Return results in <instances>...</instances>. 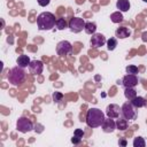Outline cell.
Returning a JSON list of instances; mask_svg holds the SVG:
<instances>
[{"instance_id":"1","label":"cell","mask_w":147,"mask_h":147,"mask_svg":"<svg viewBox=\"0 0 147 147\" xmlns=\"http://www.w3.org/2000/svg\"><path fill=\"white\" fill-rule=\"evenodd\" d=\"M105 118L106 117H105V114L102 113V110H100L99 108H91L86 113L85 122L90 127H99L102 125Z\"/></svg>"},{"instance_id":"2","label":"cell","mask_w":147,"mask_h":147,"mask_svg":"<svg viewBox=\"0 0 147 147\" xmlns=\"http://www.w3.org/2000/svg\"><path fill=\"white\" fill-rule=\"evenodd\" d=\"M56 24L55 15L51 11L40 13L37 17V25L39 30H52Z\"/></svg>"},{"instance_id":"3","label":"cell","mask_w":147,"mask_h":147,"mask_svg":"<svg viewBox=\"0 0 147 147\" xmlns=\"http://www.w3.org/2000/svg\"><path fill=\"white\" fill-rule=\"evenodd\" d=\"M25 80V71L24 68L17 65L9 70L8 74V82L13 85H20Z\"/></svg>"},{"instance_id":"4","label":"cell","mask_w":147,"mask_h":147,"mask_svg":"<svg viewBox=\"0 0 147 147\" xmlns=\"http://www.w3.org/2000/svg\"><path fill=\"white\" fill-rule=\"evenodd\" d=\"M121 113H122L123 118L126 119L127 122L137 118V110H136V107L131 103V101L123 103V106L121 107Z\"/></svg>"},{"instance_id":"5","label":"cell","mask_w":147,"mask_h":147,"mask_svg":"<svg viewBox=\"0 0 147 147\" xmlns=\"http://www.w3.org/2000/svg\"><path fill=\"white\" fill-rule=\"evenodd\" d=\"M85 24L86 22L84 21V18L80 17H72L69 21V29L71 32L74 33H79L80 31H83V29H85Z\"/></svg>"},{"instance_id":"6","label":"cell","mask_w":147,"mask_h":147,"mask_svg":"<svg viewBox=\"0 0 147 147\" xmlns=\"http://www.w3.org/2000/svg\"><path fill=\"white\" fill-rule=\"evenodd\" d=\"M16 129L22 133H26L33 130V123L26 117H20L16 122Z\"/></svg>"},{"instance_id":"7","label":"cell","mask_w":147,"mask_h":147,"mask_svg":"<svg viewBox=\"0 0 147 147\" xmlns=\"http://www.w3.org/2000/svg\"><path fill=\"white\" fill-rule=\"evenodd\" d=\"M71 52H72V46L67 40H62L56 45V53L60 56H65V55L70 54Z\"/></svg>"},{"instance_id":"8","label":"cell","mask_w":147,"mask_h":147,"mask_svg":"<svg viewBox=\"0 0 147 147\" xmlns=\"http://www.w3.org/2000/svg\"><path fill=\"white\" fill-rule=\"evenodd\" d=\"M106 42H107L106 37H105L103 34L96 33V32H95L94 34H92V37H91V39H90V44H91V46L94 47V48L101 47V46H103Z\"/></svg>"},{"instance_id":"9","label":"cell","mask_w":147,"mask_h":147,"mask_svg":"<svg viewBox=\"0 0 147 147\" xmlns=\"http://www.w3.org/2000/svg\"><path fill=\"white\" fill-rule=\"evenodd\" d=\"M121 108L118 105H115V103H110L107 106L106 108V115L107 117L109 118H118L119 115H121Z\"/></svg>"},{"instance_id":"10","label":"cell","mask_w":147,"mask_h":147,"mask_svg":"<svg viewBox=\"0 0 147 147\" xmlns=\"http://www.w3.org/2000/svg\"><path fill=\"white\" fill-rule=\"evenodd\" d=\"M139 78L137 77V75H125L122 79V84L124 85V87H134L138 85Z\"/></svg>"},{"instance_id":"11","label":"cell","mask_w":147,"mask_h":147,"mask_svg":"<svg viewBox=\"0 0 147 147\" xmlns=\"http://www.w3.org/2000/svg\"><path fill=\"white\" fill-rule=\"evenodd\" d=\"M29 70L32 75H40L44 70V63L40 60H33L29 65Z\"/></svg>"},{"instance_id":"12","label":"cell","mask_w":147,"mask_h":147,"mask_svg":"<svg viewBox=\"0 0 147 147\" xmlns=\"http://www.w3.org/2000/svg\"><path fill=\"white\" fill-rule=\"evenodd\" d=\"M102 130L103 132L106 133H110V132H114L115 129H116V123L114 122V118H105L103 123H102Z\"/></svg>"},{"instance_id":"13","label":"cell","mask_w":147,"mask_h":147,"mask_svg":"<svg viewBox=\"0 0 147 147\" xmlns=\"http://www.w3.org/2000/svg\"><path fill=\"white\" fill-rule=\"evenodd\" d=\"M131 34V31L126 28V26H119L116 29L115 31V36L118 38V39H125L127 37H130Z\"/></svg>"},{"instance_id":"14","label":"cell","mask_w":147,"mask_h":147,"mask_svg":"<svg viewBox=\"0 0 147 147\" xmlns=\"http://www.w3.org/2000/svg\"><path fill=\"white\" fill-rule=\"evenodd\" d=\"M16 62H17V65H20V67H22V68H26V67L30 65L31 60H30V57H29L28 55L22 54V55H20V56L17 57Z\"/></svg>"},{"instance_id":"15","label":"cell","mask_w":147,"mask_h":147,"mask_svg":"<svg viewBox=\"0 0 147 147\" xmlns=\"http://www.w3.org/2000/svg\"><path fill=\"white\" fill-rule=\"evenodd\" d=\"M116 8L122 11V13H125L130 9V1L129 0H117L116 2Z\"/></svg>"},{"instance_id":"16","label":"cell","mask_w":147,"mask_h":147,"mask_svg":"<svg viewBox=\"0 0 147 147\" xmlns=\"http://www.w3.org/2000/svg\"><path fill=\"white\" fill-rule=\"evenodd\" d=\"M131 103H132L136 108H142V107L146 106V100H145V98H142V96H136L134 99L131 100Z\"/></svg>"},{"instance_id":"17","label":"cell","mask_w":147,"mask_h":147,"mask_svg":"<svg viewBox=\"0 0 147 147\" xmlns=\"http://www.w3.org/2000/svg\"><path fill=\"white\" fill-rule=\"evenodd\" d=\"M124 95L127 100H132L137 96V91L134 90V87H125V91H124Z\"/></svg>"},{"instance_id":"18","label":"cell","mask_w":147,"mask_h":147,"mask_svg":"<svg viewBox=\"0 0 147 147\" xmlns=\"http://www.w3.org/2000/svg\"><path fill=\"white\" fill-rule=\"evenodd\" d=\"M84 30L87 34H94L95 31H96V24L94 22H86Z\"/></svg>"},{"instance_id":"19","label":"cell","mask_w":147,"mask_h":147,"mask_svg":"<svg viewBox=\"0 0 147 147\" xmlns=\"http://www.w3.org/2000/svg\"><path fill=\"white\" fill-rule=\"evenodd\" d=\"M110 20L113 23H121L123 21V15H122V11H115L110 15Z\"/></svg>"},{"instance_id":"20","label":"cell","mask_w":147,"mask_h":147,"mask_svg":"<svg viewBox=\"0 0 147 147\" xmlns=\"http://www.w3.org/2000/svg\"><path fill=\"white\" fill-rule=\"evenodd\" d=\"M117 46V39L116 38H109L107 40V48L108 51H114Z\"/></svg>"},{"instance_id":"21","label":"cell","mask_w":147,"mask_h":147,"mask_svg":"<svg viewBox=\"0 0 147 147\" xmlns=\"http://www.w3.org/2000/svg\"><path fill=\"white\" fill-rule=\"evenodd\" d=\"M55 25H56V28L59 30H63V29L67 28V22H65V20L63 17H60V18L56 20V24Z\"/></svg>"},{"instance_id":"22","label":"cell","mask_w":147,"mask_h":147,"mask_svg":"<svg viewBox=\"0 0 147 147\" xmlns=\"http://www.w3.org/2000/svg\"><path fill=\"white\" fill-rule=\"evenodd\" d=\"M125 70H126V74H130V75H137V74L139 72L138 67H137V65H133V64L127 65V67L125 68Z\"/></svg>"},{"instance_id":"23","label":"cell","mask_w":147,"mask_h":147,"mask_svg":"<svg viewBox=\"0 0 147 147\" xmlns=\"http://www.w3.org/2000/svg\"><path fill=\"white\" fill-rule=\"evenodd\" d=\"M133 146L134 147H145L146 146V142H145V140H144L142 137H138V138H134Z\"/></svg>"},{"instance_id":"24","label":"cell","mask_w":147,"mask_h":147,"mask_svg":"<svg viewBox=\"0 0 147 147\" xmlns=\"http://www.w3.org/2000/svg\"><path fill=\"white\" fill-rule=\"evenodd\" d=\"M116 126L119 130H125L127 127V121L126 119H118L117 123H116Z\"/></svg>"},{"instance_id":"25","label":"cell","mask_w":147,"mask_h":147,"mask_svg":"<svg viewBox=\"0 0 147 147\" xmlns=\"http://www.w3.org/2000/svg\"><path fill=\"white\" fill-rule=\"evenodd\" d=\"M62 98H63V94H62L61 92H54V93H53V100H54L55 102H59Z\"/></svg>"},{"instance_id":"26","label":"cell","mask_w":147,"mask_h":147,"mask_svg":"<svg viewBox=\"0 0 147 147\" xmlns=\"http://www.w3.org/2000/svg\"><path fill=\"white\" fill-rule=\"evenodd\" d=\"M74 136H77V137H79V138L83 139V137H84V131H83L82 129H76L75 132H74Z\"/></svg>"},{"instance_id":"27","label":"cell","mask_w":147,"mask_h":147,"mask_svg":"<svg viewBox=\"0 0 147 147\" xmlns=\"http://www.w3.org/2000/svg\"><path fill=\"white\" fill-rule=\"evenodd\" d=\"M80 141H82V138H79V137H77V136H74V137L71 138V142H72L74 145H78V144H80Z\"/></svg>"},{"instance_id":"28","label":"cell","mask_w":147,"mask_h":147,"mask_svg":"<svg viewBox=\"0 0 147 147\" xmlns=\"http://www.w3.org/2000/svg\"><path fill=\"white\" fill-rule=\"evenodd\" d=\"M37 1H38V5L41 6V7H46V6H48L49 2H51V0H37Z\"/></svg>"},{"instance_id":"29","label":"cell","mask_w":147,"mask_h":147,"mask_svg":"<svg viewBox=\"0 0 147 147\" xmlns=\"http://www.w3.org/2000/svg\"><path fill=\"white\" fill-rule=\"evenodd\" d=\"M119 145H123V146H125V145H126V142H125L124 140H122V141H119Z\"/></svg>"},{"instance_id":"30","label":"cell","mask_w":147,"mask_h":147,"mask_svg":"<svg viewBox=\"0 0 147 147\" xmlns=\"http://www.w3.org/2000/svg\"><path fill=\"white\" fill-rule=\"evenodd\" d=\"M142 1H144V2H147V0H142Z\"/></svg>"}]
</instances>
